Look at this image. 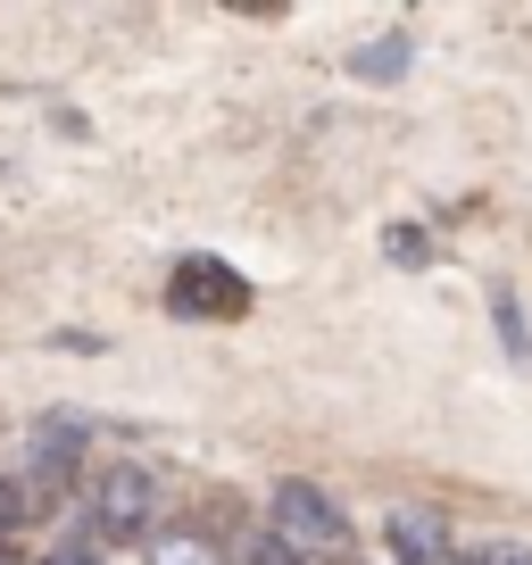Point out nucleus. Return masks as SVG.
Masks as SVG:
<instances>
[{
	"mask_svg": "<svg viewBox=\"0 0 532 565\" xmlns=\"http://www.w3.org/2000/svg\"><path fill=\"white\" fill-rule=\"evenodd\" d=\"M275 524H284L291 548H341V541H350L341 508L317 491V482H275Z\"/></svg>",
	"mask_w": 532,
	"mask_h": 565,
	"instance_id": "f257e3e1",
	"label": "nucleus"
},
{
	"mask_svg": "<svg viewBox=\"0 0 532 565\" xmlns=\"http://www.w3.org/2000/svg\"><path fill=\"white\" fill-rule=\"evenodd\" d=\"M383 541H391V557H400V565H449V524H441V515H425V508H400L383 524Z\"/></svg>",
	"mask_w": 532,
	"mask_h": 565,
	"instance_id": "f03ea898",
	"label": "nucleus"
},
{
	"mask_svg": "<svg viewBox=\"0 0 532 565\" xmlns=\"http://www.w3.org/2000/svg\"><path fill=\"white\" fill-rule=\"evenodd\" d=\"M192 300H209V308H225V317H242V300H249V291L225 275V266H209V258H200V266H183V275H175V308H192Z\"/></svg>",
	"mask_w": 532,
	"mask_h": 565,
	"instance_id": "7ed1b4c3",
	"label": "nucleus"
},
{
	"mask_svg": "<svg viewBox=\"0 0 532 565\" xmlns=\"http://www.w3.org/2000/svg\"><path fill=\"white\" fill-rule=\"evenodd\" d=\"M142 515H150V475L142 466H117L100 482V524H142Z\"/></svg>",
	"mask_w": 532,
	"mask_h": 565,
	"instance_id": "20e7f679",
	"label": "nucleus"
},
{
	"mask_svg": "<svg viewBox=\"0 0 532 565\" xmlns=\"http://www.w3.org/2000/svg\"><path fill=\"white\" fill-rule=\"evenodd\" d=\"M491 317H499V350H508V366H532V333H524V308H515L508 282H491Z\"/></svg>",
	"mask_w": 532,
	"mask_h": 565,
	"instance_id": "39448f33",
	"label": "nucleus"
},
{
	"mask_svg": "<svg viewBox=\"0 0 532 565\" xmlns=\"http://www.w3.org/2000/svg\"><path fill=\"white\" fill-rule=\"evenodd\" d=\"M400 67H408V34H383V42H366V51L350 58V75H358V84H391Z\"/></svg>",
	"mask_w": 532,
	"mask_h": 565,
	"instance_id": "423d86ee",
	"label": "nucleus"
},
{
	"mask_svg": "<svg viewBox=\"0 0 532 565\" xmlns=\"http://www.w3.org/2000/svg\"><path fill=\"white\" fill-rule=\"evenodd\" d=\"M150 565H225L200 532H150Z\"/></svg>",
	"mask_w": 532,
	"mask_h": 565,
	"instance_id": "0eeeda50",
	"label": "nucleus"
},
{
	"mask_svg": "<svg viewBox=\"0 0 532 565\" xmlns=\"http://www.w3.org/2000/svg\"><path fill=\"white\" fill-rule=\"evenodd\" d=\"M42 565H100V532L84 524V532H75V541H58V548H51V557H42Z\"/></svg>",
	"mask_w": 532,
	"mask_h": 565,
	"instance_id": "6e6552de",
	"label": "nucleus"
},
{
	"mask_svg": "<svg viewBox=\"0 0 532 565\" xmlns=\"http://www.w3.org/2000/svg\"><path fill=\"white\" fill-rule=\"evenodd\" d=\"M383 249H391L400 266H433V258H425V233H416V225H391V233H383Z\"/></svg>",
	"mask_w": 532,
	"mask_h": 565,
	"instance_id": "1a4fd4ad",
	"label": "nucleus"
},
{
	"mask_svg": "<svg viewBox=\"0 0 532 565\" xmlns=\"http://www.w3.org/2000/svg\"><path fill=\"white\" fill-rule=\"evenodd\" d=\"M249 565H300V548H291V541H284V532H266V541H258V548H249Z\"/></svg>",
	"mask_w": 532,
	"mask_h": 565,
	"instance_id": "9d476101",
	"label": "nucleus"
},
{
	"mask_svg": "<svg viewBox=\"0 0 532 565\" xmlns=\"http://www.w3.org/2000/svg\"><path fill=\"white\" fill-rule=\"evenodd\" d=\"M466 565H532V548H515V541H491V548H475Z\"/></svg>",
	"mask_w": 532,
	"mask_h": 565,
	"instance_id": "9b49d317",
	"label": "nucleus"
}]
</instances>
